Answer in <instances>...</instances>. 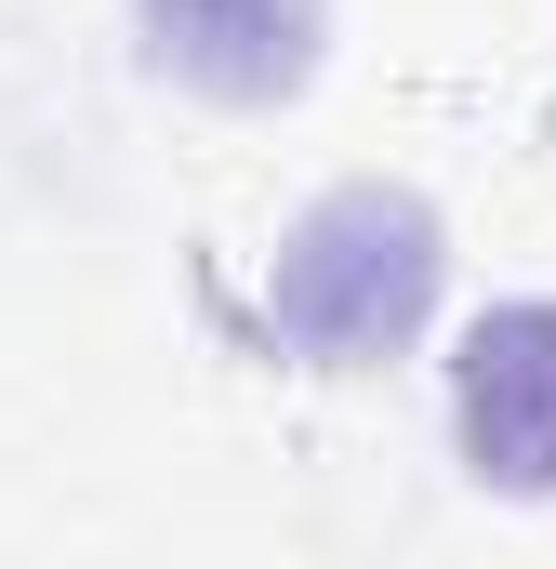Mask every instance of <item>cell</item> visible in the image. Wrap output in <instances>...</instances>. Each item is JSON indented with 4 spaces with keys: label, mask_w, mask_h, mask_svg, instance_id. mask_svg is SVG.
Here are the masks:
<instances>
[{
    "label": "cell",
    "mask_w": 556,
    "mask_h": 569,
    "mask_svg": "<svg viewBox=\"0 0 556 569\" xmlns=\"http://www.w3.org/2000/svg\"><path fill=\"white\" fill-rule=\"evenodd\" d=\"M437 212L411 186H331L291 239H278V279H266V331L305 358V371H371L398 358L437 305Z\"/></svg>",
    "instance_id": "obj_1"
},
{
    "label": "cell",
    "mask_w": 556,
    "mask_h": 569,
    "mask_svg": "<svg viewBox=\"0 0 556 569\" xmlns=\"http://www.w3.org/2000/svg\"><path fill=\"white\" fill-rule=\"evenodd\" d=\"M450 437L477 490H556V305H490L450 358Z\"/></svg>",
    "instance_id": "obj_2"
},
{
    "label": "cell",
    "mask_w": 556,
    "mask_h": 569,
    "mask_svg": "<svg viewBox=\"0 0 556 569\" xmlns=\"http://www.w3.org/2000/svg\"><path fill=\"white\" fill-rule=\"evenodd\" d=\"M133 40L212 107H291L318 80V0H133Z\"/></svg>",
    "instance_id": "obj_3"
}]
</instances>
